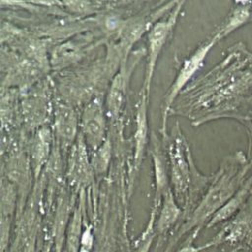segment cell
<instances>
[{
    "mask_svg": "<svg viewBox=\"0 0 252 252\" xmlns=\"http://www.w3.org/2000/svg\"><path fill=\"white\" fill-rule=\"evenodd\" d=\"M251 167L241 152L227 157L213 173L211 183L191 214L170 233L163 252H171L180 238L194 228L206 227L212 217L241 187Z\"/></svg>",
    "mask_w": 252,
    "mask_h": 252,
    "instance_id": "cell-1",
    "label": "cell"
},
{
    "mask_svg": "<svg viewBox=\"0 0 252 252\" xmlns=\"http://www.w3.org/2000/svg\"><path fill=\"white\" fill-rule=\"evenodd\" d=\"M184 0H179L169 14V16L158 23H156L150 30L148 34V56H147V66L145 73V81H144V90L143 92L150 96L151 85L155 73V69L157 66L158 59L170 35L172 30L176 24L179 12L182 8Z\"/></svg>",
    "mask_w": 252,
    "mask_h": 252,
    "instance_id": "cell-2",
    "label": "cell"
},
{
    "mask_svg": "<svg viewBox=\"0 0 252 252\" xmlns=\"http://www.w3.org/2000/svg\"><path fill=\"white\" fill-rule=\"evenodd\" d=\"M207 242L210 248L221 244L244 247V244L252 243V195L244 206Z\"/></svg>",
    "mask_w": 252,
    "mask_h": 252,
    "instance_id": "cell-3",
    "label": "cell"
},
{
    "mask_svg": "<svg viewBox=\"0 0 252 252\" xmlns=\"http://www.w3.org/2000/svg\"><path fill=\"white\" fill-rule=\"evenodd\" d=\"M216 39L217 37L207 42L206 44L200 46L192 55H190L183 62L174 82L170 86L162 102L161 108V134L163 136L166 134L167 117L172 106V103L174 102L175 98L177 97L180 91L184 88V86L189 82V80L194 76V74L203 66L204 60L207 57L211 48L214 46Z\"/></svg>",
    "mask_w": 252,
    "mask_h": 252,
    "instance_id": "cell-4",
    "label": "cell"
},
{
    "mask_svg": "<svg viewBox=\"0 0 252 252\" xmlns=\"http://www.w3.org/2000/svg\"><path fill=\"white\" fill-rule=\"evenodd\" d=\"M88 146L80 134L73 144L68 166L67 177L70 183L78 188L89 186L94 181V172L88 155Z\"/></svg>",
    "mask_w": 252,
    "mask_h": 252,
    "instance_id": "cell-5",
    "label": "cell"
},
{
    "mask_svg": "<svg viewBox=\"0 0 252 252\" xmlns=\"http://www.w3.org/2000/svg\"><path fill=\"white\" fill-rule=\"evenodd\" d=\"M105 117L101 102L92 101L84 110L81 118V134L91 151H95L105 140Z\"/></svg>",
    "mask_w": 252,
    "mask_h": 252,
    "instance_id": "cell-6",
    "label": "cell"
},
{
    "mask_svg": "<svg viewBox=\"0 0 252 252\" xmlns=\"http://www.w3.org/2000/svg\"><path fill=\"white\" fill-rule=\"evenodd\" d=\"M148 103L149 96L143 92V94L137 106L135 118L136 126L134 132V155L130 172V189H132L136 176L141 168V164L144 160L145 152L148 145Z\"/></svg>",
    "mask_w": 252,
    "mask_h": 252,
    "instance_id": "cell-7",
    "label": "cell"
},
{
    "mask_svg": "<svg viewBox=\"0 0 252 252\" xmlns=\"http://www.w3.org/2000/svg\"><path fill=\"white\" fill-rule=\"evenodd\" d=\"M183 217V208L178 203L173 191L169 188L162 196L155 220V233L160 242L164 236L170 235L174 228L179 224ZM159 242V243H160Z\"/></svg>",
    "mask_w": 252,
    "mask_h": 252,
    "instance_id": "cell-8",
    "label": "cell"
},
{
    "mask_svg": "<svg viewBox=\"0 0 252 252\" xmlns=\"http://www.w3.org/2000/svg\"><path fill=\"white\" fill-rule=\"evenodd\" d=\"M153 171H154V201L153 207L158 211L162 196L171 188L166 156L160 151L157 143H154L152 151Z\"/></svg>",
    "mask_w": 252,
    "mask_h": 252,
    "instance_id": "cell-9",
    "label": "cell"
},
{
    "mask_svg": "<svg viewBox=\"0 0 252 252\" xmlns=\"http://www.w3.org/2000/svg\"><path fill=\"white\" fill-rule=\"evenodd\" d=\"M252 195V174L246 178L241 187L226 201V203L212 217L206 228L224 222L232 218Z\"/></svg>",
    "mask_w": 252,
    "mask_h": 252,
    "instance_id": "cell-10",
    "label": "cell"
},
{
    "mask_svg": "<svg viewBox=\"0 0 252 252\" xmlns=\"http://www.w3.org/2000/svg\"><path fill=\"white\" fill-rule=\"evenodd\" d=\"M55 131L64 145L75 142L77 136V118L70 107L61 106L55 113Z\"/></svg>",
    "mask_w": 252,
    "mask_h": 252,
    "instance_id": "cell-11",
    "label": "cell"
},
{
    "mask_svg": "<svg viewBox=\"0 0 252 252\" xmlns=\"http://www.w3.org/2000/svg\"><path fill=\"white\" fill-rule=\"evenodd\" d=\"M125 78L122 74H118L112 82L107 97V109L113 117H116L121 110L125 97Z\"/></svg>",
    "mask_w": 252,
    "mask_h": 252,
    "instance_id": "cell-12",
    "label": "cell"
},
{
    "mask_svg": "<svg viewBox=\"0 0 252 252\" xmlns=\"http://www.w3.org/2000/svg\"><path fill=\"white\" fill-rule=\"evenodd\" d=\"M158 211L154 208H152L150 219L146 224V227L144 228L143 232L138 236V238L134 242V249L132 252H149L151 246L154 243V240L156 239V233H155V220L157 217Z\"/></svg>",
    "mask_w": 252,
    "mask_h": 252,
    "instance_id": "cell-13",
    "label": "cell"
},
{
    "mask_svg": "<svg viewBox=\"0 0 252 252\" xmlns=\"http://www.w3.org/2000/svg\"><path fill=\"white\" fill-rule=\"evenodd\" d=\"M111 157V146L108 139L98 147L95 151L93 152V156L91 158V163L94 169V174L102 175L106 173L109 167Z\"/></svg>",
    "mask_w": 252,
    "mask_h": 252,
    "instance_id": "cell-14",
    "label": "cell"
},
{
    "mask_svg": "<svg viewBox=\"0 0 252 252\" xmlns=\"http://www.w3.org/2000/svg\"><path fill=\"white\" fill-rule=\"evenodd\" d=\"M48 132L44 131L39 134V137L36 140V143L33 147L32 151V163H33V170L35 176L38 175L39 171L41 170V167L46 162L48 158Z\"/></svg>",
    "mask_w": 252,
    "mask_h": 252,
    "instance_id": "cell-15",
    "label": "cell"
},
{
    "mask_svg": "<svg viewBox=\"0 0 252 252\" xmlns=\"http://www.w3.org/2000/svg\"><path fill=\"white\" fill-rule=\"evenodd\" d=\"M201 231L202 229L200 228H194L193 230H191L189 232V235L182 242V244L175 250H172L171 252H203L204 250L209 249L210 246L208 242L201 245H195L194 243Z\"/></svg>",
    "mask_w": 252,
    "mask_h": 252,
    "instance_id": "cell-16",
    "label": "cell"
},
{
    "mask_svg": "<svg viewBox=\"0 0 252 252\" xmlns=\"http://www.w3.org/2000/svg\"><path fill=\"white\" fill-rule=\"evenodd\" d=\"M94 232H93V226L88 224L85 229L83 230V232L81 233L80 236V248L88 250V251H92V248L94 246Z\"/></svg>",
    "mask_w": 252,
    "mask_h": 252,
    "instance_id": "cell-17",
    "label": "cell"
},
{
    "mask_svg": "<svg viewBox=\"0 0 252 252\" xmlns=\"http://www.w3.org/2000/svg\"><path fill=\"white\" fill-rule=\"evenodd\" d=\"M59 1L61 5H65L70 10L77 13L87 12L90 8V4L87 0H59Z\"/></svg>",
    "mask_w": 252,
    "mask_h": 252,
    "instance_id": "cell-18",
    "label": "cell"
},
{
    "mask_svg": "<svg viewBox=\"0 0 252 252\" xmlns=\"http://www.w3.org/2000/svg\"><path fill=\"white\" fill-rule=\"evenodd\" d=\"M31 3L36 4V5H42V6H55V5H61L59 0H27Z\"/></svg>",
    "mask_w": 252,
    "mask_h": 252,
    "instance_id": "cell-19",
    "label": "cell"
},
{
    "mask_svg": "<svg viewBox=\"0 0 252 252\" xmlns=\"http://www.w3.org/2000/svg\"><path fill=\"white\" fill-rule=\"evenodd\" d=\"M243 248V246H236V247H234L230 252H238L239 250H241Z\"/></svg>",
    "mask_w": 252,
    "mask_h": 252,
    "instance_id": "cell-20",
    "label": "cell"
},
{
    "mask_svg": "<svg viewBox=\"0 0 252 252\" xmlns=\"http://www.w3.org/2000/svg\"><path fill=\"white\" fill-rule=\"evenodd\" d=\"M250 246H251V249H252V243H251V244H250Z\"/></svg>",
    "mask_w": 252,
    "mask_h": 252,
    "instance_id": "cell-21",
    "label": "cell"
}]
</instances>
